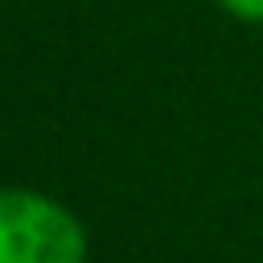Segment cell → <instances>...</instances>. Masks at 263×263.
I'll return each mask as SVG.
<instances>
[{
    "instance_id": "1",
    "label": "cell",
    "mask_w": 263,
    "mask_h": 263,
    "mask_svg": "<svg viewBox=\"0 0 263 263\" xmlns=\"http://www.w3.org/2000/svg\"><path fill=\"white\" fill-rule=\"evenodd\" d=\"M86 234L74 214L41 193H0V263H82Z\"/></svg>"
},
{
    "instance_id": "2",
    "label": "cell",
    "mask_w": 263,
    "mask_h": 263,
    "mask_svg": "<svg viewBox=\"0 0 263 263\" xmlns=\"http://www.w3.org/2000/svg\"><path fill=\"white\" fill-rule=\"evenodd\" d=\"M222 4L242 21H263V0H222Z\"/></svg>"
}]
</instances>
